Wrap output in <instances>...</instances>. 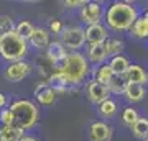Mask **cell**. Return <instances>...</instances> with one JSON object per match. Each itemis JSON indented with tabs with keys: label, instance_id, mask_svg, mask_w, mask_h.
<instances>
[{
	"label": "cell",
	"instance_id": "obj_6",
	"mask_svg": "<svg viewBox=\"0 0 148 141\" xmlns=\"http://www.w3.org/2000/svg\"><path fill=\"white\" fill-rule=\"evenodd\" d=\"M68 54V49L64 48L61 41H51V44L46 49V59L49 61V64H53V72H59L63 69V64Z\"/></svg>",
	"mask_w": 148,
	"mask_h": 141
},
{
	"label": "cell",
	"instance_id": "obj_12",
	"mask_svg": "<svg viewBox=\"0 0 148 141\" xmlns=\"http://www.w3.org/2000/svg\"><path fill=\"white\" fill-rule=\"evenodd\" d=\"M107 40H109L107 38V30L101 23L86 28V41L89 44H104Z\"/></svg>",
	"mask_w": 148,
	"mask_h": 141
},
{
	"label": "cell",
	"instance_id": "obj_28",
	"mask_svg": "<svg viewBox=\"0 0 148 141\" xmlns=\"http://www.w3.org/2000/svg\"><path fill=\"white\" fill-rule=\"evenodd\" d=\"M138 120H140L138 112L133 108V107H127V108L123 110V113H122V121H123V123H127V125L133 126Z\"/></svg>",
	"mask_w": 148,
	"mask_h": 141
},
{
	"label": "cell",
	"instance_id": "obj_22",
	"mask_svg": "<svg viewBox=\"0 0 148 141\" xmlns=\"http://www.w3.org/2000/svg\"><path fill=\"white\" fill-rule=\"evenodd\" d=\"M130 33H132L135 38H148V23L147 20L143 18V16H138V20L133 23L132 30H130Z\"/></svg>",
	"mask_w": 148,
	"mask_h": 141
},
{
	"label": "cell",
	"instance_id": "obj_23",
	"mask_svg": "<svg viewBox=\"0 0 148 141\" xmlns=\"http://www.w3.org/2000/svg\"><path fill=\"white\" fill-rule=\"evenodd\" d=\"M104 46H106L107 56L115 58V56H120L122 49H123V43H122L120 40H115V38H109V40L104 43Z\"/></svg>",
	"mask_w": 148,
	"mask_h": 141
},
{
	"label": "cell",
	"instance_id": "obj_5",
	"mask_svg": "<svg viewBox=\"0 0 148 141\" xmlns=\"http://www.w3.org/2000/svg\"><path fill=\"white\" fill-rule=\"evenodd\" d=\"M61 43L64 44L66 49H73V52L76 49L84 46L86 43V30L79 28V26H69L61 33Z\"/></svg>",
	"mask_w": 148,
	"mask_h": 141
},
{
	"label": "cell",
	"instance_id": "obj_21",
	"mask_svg": "<svg viewBox=\"0 0 148 141\" xmlns=\"http://www.w3.org/2000/svg\"><path fill=\"white\" fill-rule=\"evenodd\" d=\"M125 97H127L128 102H140V100L145 97V89H143V85L128 84L127 90H125Z\"/></svg>",
	"mask_w": 148,
	"mask_h": 141
},
{
	"label": "cell",
	"instance_id": "obj_32",
	"mask_svg": "<svg viewBox=\"0 0 148 141\" xmlns=\"http://www.w3.org/2000/svg\"><path fill=\"white\" fill-rule=\"evenodd\" d=\"M5 105H7V97H5V94L0 92V110L5 108Z\"/></svg>",
	"mask_w": 148,
	"mask_h": 141
},
{
	"label": "cell",
	"instance_id": "obj_29",
	"mask_svg": "<svg viewBox=\"0 0 148 141\" xmlns=\"http://www.w3.org/2000/svg\"><path fill=\"white\" fill-rule=\"evenodd\" d=\"M0 121L2 125H13V115L10 108H3L0 112Z\"/></svg>",
	"mask_w": 148,
	"mask_h": 141
},
{
	"label": "cell",
	"instance_id": "obj_24",
	"mask_svg": "<svg viewBox=\"0 0 148 141\" xmlns=\"http://www.w3.org/2000/svg\"><path fill=\"white\" fill-rule=\"evenodd\" d=\"M132 130L138 140H148V118H140L132 126Z\"/></svg>",
	"mask_w": 148,
	"mask_h": 141
},
{
	"label": "cell",
	"instance_id": "obj_20",
	"mask_svg": "<svg viewBox=\"0 0 148 141\" xmlns=\"http://www.w3.org/2000/svg\"><path fill=\"white\" fill-rule=\"evenodd\" d=\"M94 76H95V80L102 85H109L112 80V77L115 76V74L112 72V69L109 64H101V66H97V69L94 71Z\"/></svg>",
	"mask_w": 148,
	"mask_h": 141
},
{
	"label": "cell",
	"instance_id": "obj_4",
	"mask_svg": "<svg viewBox=\"0 0 148 141\" xmlns=\"http://www.w3.org/2000/svg\"><path fill=\"white\" fill-rule=\"evenodd\" d=\"M59 72H63L68 77L71 85H79L89 76V61L81 52H69Z\"/></svg>",
	"mask_w": 148,
	"mask_h": 141
},
{
	"label": "cell",
	"instance_id": "obj_1",
	"mask_svg": "<svg viewBox=\"0 0 148 141\" xmlns=\"http://www.w3.org/2000/svg\"><path fill=\"white\" fill-rule=\"evenodd\" d=\"M138 20L137 7L128 2H114L106 12L107 26L114 31H128Z\"/></svg>",
	"mask_w": 148,
	"mask_h": 141
},
{
	"label": "cell",
	"instance_id": "obj_18",
	"mask_svg": "<svg viewBox=\"0 0 148 141\" xmlns=\"http://www.w3.org/2000/svg\"><path fill=\"white\" fill-rule=\"evenodd\" d=\"M128 79L125 74H122V76H114L110 80V84L107 85L109 87V90H110V94H115V95H122L125 94V90H127L128 87Z\"/></svg>",
	"mask_w": 148,
	"mask_h": 141
},
{
	"label": "cell",
	"instance_id": "obj_11",
	"mask_svg": "<svg viewBox=\"0 0 148 141\" xmlns=\"http://www.w3.org/2000/svg\"><path fill=\"white\" fill-rule=\"evenodd\" d=\"M35 99L38 100V104L48 107L56 102V92L48 85V82H40L36 84V89H35Z\"/></svg>",
	"mask_w": 148,
	"mask_h": 141
},
{
	"label": "cell",
	"instance_id": "obj_10",
	"mask_svg": "<svg viewBox=\"0 0 148 141\" xmlns=\"http://www.w3.org/2000/svg\"><path fill=\"white\" fill-rule=\"evenodd\" d=\"M89 138L90 141H110L112 138L110 126L104 121H92L89 128Z\"/></svg>",
	"mask_w": 148,
	"mask_h": 141
},
{
	"label": "cell",
	"instance_id": "obj_8",
	"mask_svg": "<svg viewBox=\"0 0 148 141\" xmlns=\"http://www.w3.org/2000/svg\"><path fill=\"white\" fill-rule=\"evenodd\" d=\"M86 95H87L89 102H92L95 105H101L106 100H109L110 90H109L107 85H102L95 79H92V80H89V82L86 84Z\"/></svg>",
	"mask_w": 148,
	"mask_h": 141
},
{
	"label": "cell",
	"instance_id": "obj_3",
	"mask_svg": "<svg viewBox=\"0 0 148 141\" xmlns=\"http://www.w3.org/2000/svg\"><path fill=\"white\" fill-rule=\"evenodd\" d=\"M28 52V41L18 35L16 31L7 33L0 36V56L8 63H18Z\"/></svg>",
	"mask_w": 148,
	"mask_h": 141
},
{
	"label": "cell",
	"instance_id": "obj_30",
	"mask_svg": "<svg viewBox=\"0 0 148 141\" xmlns=\"http://www.w3.org/2000/svg\"><path fill=\"white\" fill-rule=\"evenodd\" d=\"M49 31L51 33H63L64 30H63V23L59 20H54V21H51L49 23Z\"/></svg>",
	"mask_w": 148,
	"mask_h": 141
},
{
	"label": "cell",
	"instance_id": "obj_19",
	"mask_svg": "<svg viewBox=\"0 0 148 141\" xmlns=\"http://www.w3.org/2000/svg\"><path fill=\"white\" fill-rule=\"evenodd\" d=\"M109 66H110L112 72L115 74V76H122V74H127L128 67H130V63H128V58H125L123 54H120V56L112 58Z\"/></svg>",
	"mask_w": 148,
	"mask_h": 141
},
{
	"label": "cell",
	"instance_id": "obj_13",
	"mask_svg": "<svg viewBox=\"0 0 148 141\" xmlns=\"http://www.w3.org/2000/svg\"><path fill=\"white\" fill-rule=\"evenodd\" d=\"M46 82L54 92H59V94L68 92L69 85H71V82L68 80V77H66L63 72H51L49 74V79H48Z\"/></svg>",
	"mask_w": 148,
	"mask_h": 141
},
{
	"label": "cell",
	"instance_id": "obj_7",
	"mask_svg": "<svg viewBox=\"0 0 148 141\" xmlns=\"http://www.w3.org/2000/svg\"><path fill=\"white\" fill-rule=\"evenodd\" d=\"M81 21L86 23L87 26L92 25H99L104 16V8H102V3L99 2H87L82 8H81Z\"/></svg>",
	"mask_w": 148,
	"mask_h": 141
},
{
	"label": "cell",
	"instance_id": "obj_15",
	"mask_svg": "<svg viewBox=\"0 0 148 141\" xmlns=\"http://www.w3.org/2000/svg\"><path fill=\"white\" fill-rule=\"evenodd\" d=\"M30 44L36 49H48V46L51 44L49 41V31L45 28H35L32 38H30Z\"/></svg>",
	"mask_w": 148,
	"mask_h": 141
},
{
	"label": "cell",
	"instance_id": "obj_33",
	"mask_svg": "<svg viewBox=\"0 0 148 141\" xmlns=\"http://www.w3.org/2000/svg\"><path fill=\"white\" fill-rule=\"evenodd\" d=\"M20 141H38L36 138H33V136H23Z\"/></svg>",
	"mask_w": 148,
	"mask_h": 141
},
{
	"label": "cell",
	"instance_id": "obj_25",
	"mask_svg": "<svg viewBox=\"0 0 148 141\" xmlns=\"http://www.w3.org/2000/svg\"><path fill=\"white\" fill-rule=\"evenodd\" d=\"M15 31L18 33V35L23 38V40L30 41V38H32L33 31H35V26H33L28 20H23V21H20V23L16 25V30H15Z\"/></svg>",
	"mask_w": 148,
	"mask_h": 141
},
{
	"label": "cell",
	"instance_id": "obj_9",
	"mask_svg": "<svg viewBox=\"0 0 148 141\" xmlns=\"http://www.w3.org/2000/svg\"><path fill=\"white\" fill-rule=\"evenodd\" d=\"M33 66L27 61H18V63H12L8 64L3 71V76H5L7 80L10 82H20L21 79H25L28 74L32 72Z\"/></svg>",
	"mask_w": 148,
	"mask_h": 141
},
{
	"label": "cell",
	"instance_id": "obj_34",
	"mask_svg": "<svg viewBox=\"0 0 148 141\" xmlns=\"http://www.w3.org/2000/svg\"><path fill=\"white\" fill-rule=\"evenodd\" d=\"M143 18H145V20H147V23H148V10L143 13Z\"/></svg>",
	"mask_w": 148,
	"mask_h": 141
},
{
	"label": "cell",
	"instance_id": "obj_2",
	"mask_svg": "<svg viewBox=\"0 0 148 141\" xmlns=\"http://www.w3.org/2000/svg\"><path fill=\"white\" fill-rule=\"evenodd\" d=\"M12 110L13 115V126L20 128L21 131L32 130L33 126L36 125L40 112L38 107L30 100H15L12 102V105L8 107Z\"/></svg>",
	"mask_w": 148,
	"mask_h": 141
},
{
	"label": "cell",
	"instance_id": "obj_16",
	"mask_svg": "<svg viewBox=\"0 0 148 141\" xmlns=\"http://www.w3.org/2000/svg\"><path fill=\"white\" fill-rule=\"evenodd\" d=\"M107 58V51L104 44H89L87 49V61H90L92 64H104Z\"/></svg>",
	"mask_w": 148,
	"mask_h": 141
},
{
	"label": "cell",
	"instance_id": "obj_14",
	"mask_svg": "<svg viewBox=\"0 0 148 141\" xmlns=\"http://www.w3.org/2000/svg\"><path fill=\"white\" fill-rule=\"evenodd\" d=\"M127 79L130 84H138V85H143V84L148 82V72L140 66V64H130V67L127 71Z\"/></svg>",
	"mask_w": 148,
	"mask_h": 141
},
{
	"label": "cell",
	"instance_id": "obj_17",
	"mask_svg": "<svg viewBox=\"0 0 148 141\" xmlns=\"http://www.w3.org/2000/svg\"><path fill=\"white\" fill-rule=\"evenodd\" d=\"M23 138V131L13 125L0 126V141H20Z\"/></svg>",
	"mask_w": 148,
	"mask_h": 141
},
{
	"label": "cell",
	"instance_id": "obj_27",
	"mask_svg": "<svg viewBox=\"0 0 148 141\" xmlns=\"http://www.w3.org/2000/svg\"><path fill=\"white\" fill-rule=\"evenodd\" d=\"M16 26L15 23H13V20H12L8 15H0V36H3V35H7V33H12L15 31Z\"/></svg>",
	"mask_w": 148,
	"mask_h": 141
},
{
	"label": "cell",
	"instance_id": "obj_31",
	"mask_svg": "<svg viewBox=\"0 0 148 141\" xmlns=\"http://www.w3.org/2000/svg\"><path fill=\"white\" fill-rule=\"evenodd\" d=\"M87 2H84V0H66L64 2V5L68 7V8H76V7H84Z\"/></svg>",
	"mask_w": 148,
	"mask_h": 141
},
{
	"label": "cell",
	"instance_id": "obj_26",
	"mask_svg": "<svg viewBox=\"0 0 148 141\" xmlns=\"http://www.w3.org/2000/svg\"><path fill=\"white\" fill-rule=\"evenodd\" d=\"M115 112H117V104L110 99L99 105V113L102 116H106V118H112V116L115 115Z\"/></svg>",
	"mask_w": 148,
	"mask_h": 141
}]
</instances>
